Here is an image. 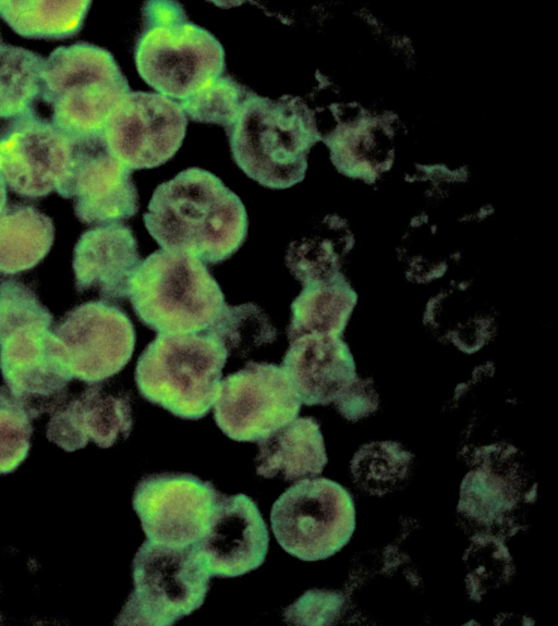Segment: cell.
I'll return each instance as SVG.
<instances>
[{
    "label": "cell",
    "mask_w": 558,
    "mask_h": 626,
    "mask_svg": "<svg viewBox=\"0 0 558 626\" xmlns=\"http://www.w3.org/2000/svg\"><path fill=\"white\" fill-rule=\"evenodd\" d=\"M143 220L161 249L210 265L236 253L248 228L240 197L214 173L196 167L159 184Z\"/></svg>",
    "instance_id": "obj_1"
},
{
    "label": "cell",
    "mask_w": 558,
    "mask_h": 626,
    "mask_svg": "<svg viewBox=\"0 0 558 626\" xmlns=\"http://www.w3.org/2000/svg\"><path fill=\"white\" fill-rule=\"evenodd\" d=\"M50 311L15 280L0 283V371L9 397L35 419L54 410L73 379Z\"/></svg>",
    "instance_id": "obj_2"
},
{
    "label": "cell",
    "mask_w": 558,
    "mask_h": 626,
    "mask_svg": "<svg viewBox=\"0 0 558 626\" xmlns=\"http://www.w3.org/2000/svg\"><path fill=\"white\" fill-rule=\"evenodd\" d=\"M226 133L239 168L272 189L291 187L304 179L307 155L322 139L314 112L300 97L274 100L253 91Z\"/></svg>",
    "instance_id": "obj_3"
},
{
    "label": "cell",
    "mask_w": 558,
    "mask_h": 626,
    "mask_svg": "<svg viewBox=\"0 0 558 626\" xmlns=\"http://www.w3.org/2000/svg\"><path fill=\"white\" fill-rule=\"evenodd\" d=\"M134 60L140 76L158 94L178 102L220 77L225 49L207 29L189 21L174 1H148Z\"/></svg>",
    "instance_id": "obj_4"
},
{
    "label": "cell",
    "mask_w": 558,
    "mask_h": 626,
    "mask_svg": "<svg viewBox=\"0 0 558 626\" xmlns=\"http://www.w3.org/2000/svg\"><path fill=\"white\" fill-rule=\"evenodd\" d=\"M129 298L143 324L171 335L208 330L227 305L202 260L165 249L141 260L130 281Z\"/></svg>",
    "instance_id": "obj_5"
},
{
    "label": "cell",
    "mask_w": 558,
    "mask_h": 626,
    "mask_svg": "<svg viewBox=\"0 0 558 626\" xmlns=\"http://www.w3.org/2000/svg\"><path fill=\"white\" fill-rule=\"evenodd\" d=\"M129 91L111 52L96 45L60 46L45 61L40 97L51 108L52 124L75 143L102 136L109 115Z\"/></svg>",
    "instance_id": "obj_6"
},
{
    "label": "cell",
    "mask_w": 558,
    "mask_h": 626,
    "mask_svg": "<svg viewBox=\"0 0 558 626\" xmlns=\"http://www.w3.org/2000/svg\"><path fill=\"white\" fill-rule=\"evenodd\" d=\"M228 357L223 344L207 330L158 333L137 359L135 382L146 401L179 418L201 419L217 400Z\"/></svg>",
    "instance_id": "obj_7"
},
{
    "label": "cell",
    "mask_w": 558,
    "mask_h": 626,
    "mask_svg": "<svg viewBox=\"0 0 558 626\" xmlns=\"http://www.w3.org/2000/svg\"><path fill=\"white\" fill-rule=\"evenodd\" d=\"M129 596L117 625L170 626L204 602L210 574L195 545L146 540L136 552Z\"/></svg>",
    "instance_id": "obj_8"
},
{
    "label": "cell",
    "mask_w": 558,
    "mask_h": 626,
    "mask_svg": "<svg viewBox=\"0 0 558 626\" xmlns=\"http://www.w3.org/2000/svg\"><path fill=\"white\" fill-rule=\"evenodd\" d=\"M270 521L284 551L303 561H318L349 542L355 529V507L341 484L327 478H305L278 498Z\"/></svg>",
    "instance_id": "obj_9"
},
{
    "label": "cell",
    "mask_w": 558,
    "mask_h": 626,
    "mask_svg": "<svg viewBox=\"0 0 558 626\" xmlns=\"http://www.w3.org/2000/svg\"><path fill=\"white\" fill-rule=\"evenodd\" d=\"M301 405L280 366L248 361L221 381L214 418L230 439L258 442L295 419Z\"/></svg>",
    "instance_id": "obj_10"
},
{
    "label": "cell",
    "mask_w": 558,
    "mask_h": 626,
    "mask_svg": "<svg viewBox=\"0 0 558 626\" xmlns=\"http://www.w3.org/2000/svg\"><path fill=\"white\" fill-rule=\"evenodd\" d=\"M75 149L70 136L32 111L0 131V176L24 198L46 197L53 191L63 197Z\"/></svg>",
    "instance_id": "obj_11"
},
{
    "label": "cell",
    "mask_w": 558,
    "mask_h": 626,
    "mask_svg": "<svg viewBox=\"0 0 558 626\" xmlns=\"http://www.w3.org/2000/svg\"><path fill=\"white\" fill-rule=\"evenodd\" d=\"M52 333L61 344L73 378L87 384L120 372L131 360L136 341L135 328L126 312L105 299L74 307Z\"/></svg>",
    "instance_id": "obj_12"
},
{
    "label": "cell",
    "mask_w": 558,
    "mask_h": 626,
    "mask_svg": "<svg viewBox=\"0 0 558 626\" xmlns=\"http://www.w3.org/2000/svg\"><path fill=\"white\" fill-rule=\"evenodd\" d=\"M187 118L178 101L158 93L129 91L102 130L107 150L131 170L166 163L181 147Z\"/></svg>",
    "instance_id": "obj_13"
},
{
    "label": "cell",
    "mask_w": 558,
    "mask_h": 626,
    "mask_svg": "<svg viewBox=\"0 0 558 626\" xmlns=\"http://www.w3.org/2000/svg\"><path fill=\"white\" fill-rule=\"evenodd\" d=\"M219 494L194 475L160 472L137 482L132 504L148 540L186 547L205 533Z\"/></svg>",
    "instance_id": "obj_14"
},
{
    "label": "cell",
    "mask_w": 558,
    "mask_h": 626,
    "mask_svg": "<svg viewBox=\"0 0 558 626\" xmlns=\"http://www.w3.org/2000/svg\"><path fill=\"white\" fill-rule=\"evenodd\" d=\"M63 198H73L75 216L85 224L121 222L138 211L132 170L107 150L102 136L76 143Z\"/></svg>",
    "instance_id": "obj_15"
},
{
    "label": "cell",
    "mask_w": 558,
    "mask_h": 626,
    "mask_svg": "<svg viewBox=\"0 0 558 626\" xmlns=\"http://www.w3.org/2000/svg\"><path fill=\"white\" fill-rule=\"evenodd\" d=\"M267 526L245 494H219L208 527L194 544L210 576L238 577L260 566L268 551Z\"/></svg>",
    "instance_id": "obj_16"
},
{
    "label": "cell",
    "mask_w": 558,
    "mask_h": 626,
    "mask_svg": "<svg viewBox=\"0 0 558 626\" xmlns=\"http://www.w3.org/2000/svg\"><path fill=\"white\" fill-rule=\"evenodd\" d=\"M132 427L130 394L95 383L54 412L47 425V438L66 452L85 447L89 440L107 449L126 439Z\"/></svg>",
    "instance_id": "obj_17"
},
{
    "label": "cell",
    "mask_w": 558,
    "mask_h": 626,
    "mask_svg": "<svg viewBox=\"0 0 558 626\" xmlns=\"http://www.w3.org/2000/svg\"><path fill=\"white\" fill-rule=\"evenodd\" d=\"M140 262L137 240L129 225L116 222L92 228L73 250L76 291L95 290L105 300L125 299Z\"/></svg>",
    "instance_id": "obj_18"
},
{
    "label": "cell",
    "mask_w": 558,
    "mask_h": 626,
    "mask_svg": "<svg viewBox=\"0 0 558 626\" xmlns=\"http://www.w3.org/2000/svg\"><path fill=\"white\" fill-rule=\"evenodd\" d=\"M305 405L339 400L357 380L353 358L340 336L304 334L292 341L280 366Z\"/></svg>",
    "instance_id": "obj_19"
},
{
    "label": "cell",
    "mask_w": 558,
    "mask_h": 626,
    "mask_svg": "<svg viewBox=\"0 0 558 626\" xmlns=\"http://www.w3.org/2000/svg\"><path fill=\"white\" fill-rule=\"evenodd\" d=\"M256 472L265 478L296 480L322 474L327 455L319 424L295 418L258 441Z\"/></svg>",
    "instance_id": "obj_20"
},
{
    "label": "cell",
    "mask_w": 558,
    "mask_h": 626,
    "mask_svg": "<svg viewBox=\"0 0 558 626\" xmlns=\"http://www.w3.org/2000/svg\"><path fill=\"white\" fill-rule=\"evenodd\" d=\"M330 149L337 169L350 176L374 177L392 158V138L388 127L375 119L357 115L322 137Z\"/></svg>",
    "instance_id": "obj_21"
},
{
    "label": "cell",
    "mask_w": 558,
    "mask_h": 626,
    "mask_svg": "<svg viewBox=\"0 0 558 626\" xmlns=\"http://www.w3.org/2000/svg\"><path fill=\"white\" fill-rule=\"evenodd\" d=\"M355 303L356 294L340 272L304 285L291 304L289 341L312 333L340 336Z\"/></svg>",
    "instance_id": "obj_22"
},
{
    "label": "cell",
    "mask_w": 558,
    "mask_h": 626,
    "mask_svg": "<svg viewBox=\"0 0 558 626\" xmlns=\"http://www.w3.org/2000/svg\"><path fill=\"white\" fill-rule=\"evenodd\" d=\"M54 238L52 220L33 206L12 204L0 213V273L33 269L49 253Z\"/></svg>",
    "instance_id": "obj_23"
},
{
    "label": "cell",
    "mask_w": 558,
    "mask_h": 626,
    "mask_svg": "<svg viewBox=\"0 0 558 626\" xmlns=\"http://www.w3.org/2000/svg\"><path fill=\"white\" fill-rule=\"evenodd\" d=\"M90 1H0V16L19 35L64 39L78 33Z\"/></svg>",
    "instance_id": "obj_24"
},
{
    "label": "cell",
    "mask_w": 558,
    "mask_h": 626,
    "mask_svg": "<svg viewBox=\"0 0 558 626\" xmlns=\"http://www.w3.org/2000/svg\"><path fill=\"white\" fill-rule=\"evenodd\" d=\"M350 247L349 236L343 234L338 217H326L313 233L290 243L286 262L304 286L339 273L342 257Z\"/></svg>",
    "instance_id": "obj_25"
},
{
    "label": "cell",
    "mask_w": 558,
    "mask_h": 626,
    "mask_svg": "<svg viewBox=\"0 0 558 626\" xmlns=\"http://www.w3.org/2000/svg\"><path fill=\"white\" fill-rule=\"evenodd\" d=\"M45 61L34 51L0 40V121L35 111Z\"/></svg>",
    "instance_id": "obj_26"
},
{
    "label": "cell",
    "mask_w": 558,
    "mask_h": 626,
    "mask_svg": "<svg viewBox=\"0 0 558 626\" xmlns=\"http://www.w3.org/2000/svg\"><path fill=\"white\" fill-rule=\"evenodd\" d=\"M226 347L228 354L244 358L252 351L277 339V329L268 316L254 303L223 308L207 330Z\"/></svg>",
    "instance_id": "obj_27"
},
{
    "label": "cell",
    "mask_w": 558,
    "mask_h": 626,
    "mask_svg": "<svg viewBox=\"0 0 558 626\" xmlns=\"http://www.w3.org/2000/svg\"><path fill=\"white\" fill-rule=\"evenodd\" d=\"M411 458L412 455L396 442H376L359 450L351 470L356 484L380 495L407 477Z\"/></svg>",
    "instance_id": "obj_28"
},
{
    "label": "cell",
    "mask_w": 558,
    "mask_h": 626,
    "mask_svg": "<svg viewBox=\"0 0 558 626\" xmlns=\"http://www.w3.org/2000/svg\"><path fill=\"white\" fill-rule=\"evenodd\" d=\"M250 91L231 76L221 75L179 105L187 119L218 124L226 130L233 123Z\"/></svg>",
    "instance_id": "obj_29"
},
{
    "label": "cell",
    "mask_w": 558,
    "mask_h": 626,
    "mask_svg": "<svg viewBox=\"0 0 558 626\" xmlns=\"http://www.w3.org/2000/svg\"><path fill=\"white\" fill-rule=\"evenodd\" d=\"M32 420L0 386V475L14 471L27 457Z\"/></svg>",
    "instance_id": "obj_30"
},
{
    "label": "cell",
    "mask_w": 558,
    "mask_h": 626,
    "mask_svg": "<svg viewBox=\"0 0 558 626\" xmlns=\"http://www.w3.org/2000/svg\"><path fill=\"white\" fill-rule=\"evenodd\" d=\"M343 604V598L330 591H307L293 605L287 609V621L294 624H331Z\"/></svg>",
    "instance_id": "obj_31"
},
{
    "label": "cell",
    "mask_w": 558,
    "mask_h": 626,
    "mask_svg": "<svg viewBox=\"0 0 558 626\" xmlns=\"http://www.w3.org/2000/svg\"><path fill=\"white\" fill-rule=\"evenodd\" d=\"M339 412L351 420L359 419L368 415L376 408L377 400L374 391H369L366 381L360 382L359 379L349 388V390L336 401Z\"/></svg>",
    "instance_id": "obj_32"
},
{
    "label": "cell",
    "mask_w": 558,
    "mask_h": 626,
    "mask_svg": "<svg viewBox=\"0 0 558 626\" xmlns=\"http://www.w3.org/2000/svg\"><path fill=\"white\" fill-rule=\"evenodd\" d=\"M7 199H8L7 185L2 180V177L0 176V213L7 205Z\"/></svg>",
    "instance_id": "obj_33"
},
{
    "label": "cell",
    "mask_w": 558,
    "mask_h": 626,
    "mask_svg": "<svg viewBox=\"0 0 558 626\" xmlns=\"http://www.w3.org/2000/svg\"><path fill=\"white\" fill-rule=\"evenodd\" d=\"M0 40H1V37H0Z\"/></svg>",
    "instance_id": "obj_34"
}]
</instances>
